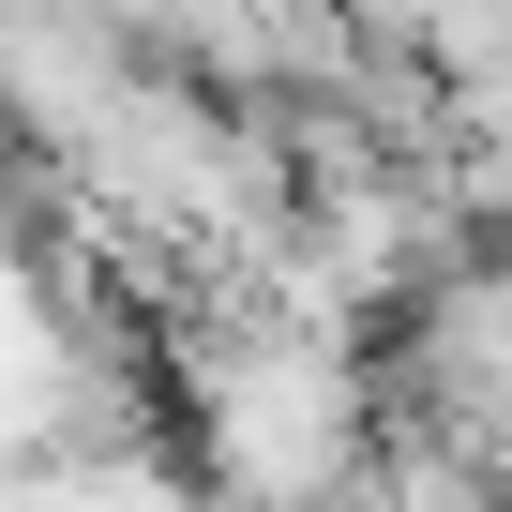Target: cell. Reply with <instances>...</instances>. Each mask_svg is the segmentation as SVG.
Wrapping results in <instances>:
<instances>
[]
</instances>
